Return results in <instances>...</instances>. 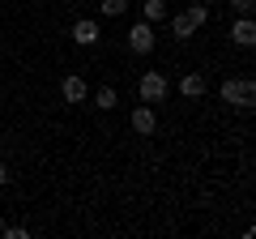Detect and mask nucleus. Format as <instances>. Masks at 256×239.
Segmentation results:
<instances>
[{"label": "nucleus", "mask_w": 256, "mask_h": 239, "mask_svg": "<svg viewBox=\"0 0 256 239\" xmlns=\"http://www.w3.org/2000/svg\"><path fill=\"white\" fill-rule=\"evenodd\" d=\"M141 13H146V22H162V18H166V4H162V0H146Z\"/></svg>", "instance_id": "nucleus-11"}, {"label": "nucleus", "mask_w": 256, "mask_h": 239, "mask_svg": "<svg viewBox=\"0 0 256 239\" xmlns=\"http://www.w3.org/2000/svg\"><path fill=\"white\" fill-rule=\"evenodd\" d=\"M154 128H158V116H154L150 107H137V111H132V132H141V137H150Z\"/></svg>", "instance_id": "nucleus-8"}, {"label": "nucleus", "mask_w": 256, "mask_h": 239, "mask_svg": "<svg viewBox=\"0 0 256 239\" xmlns=\"http://www.w3.org/2000/svg\"><path fill=\"white\" fill-rule=\"evenodd\" d=\"M205 22H210V9H205V4H188L184 13H175V18H171V30H175V38H192Z\"/></svg>", "instance_id": "nucleus-1"}, {"label": "nucleus", "mask_w": 256, "mask_h": 239, "mask_svg": "<svg viewBox=\"0 0 256 239\" xmlns=\"http://www.w3.org/2000/svg\"><path fill=\"white\" fill-rule=\"evenodd\" d=\"M0 235H9V239H26L30 230H26V226H9V230H0Z\"/></svg>", "instance_id": "nucleus-13"}, {"label": "nucleus", "mask_w": 256, "mask_h": 239, "mask_svg": "<svg viewBox=\"0 0 256 239\" xmlns=\"http://www.w3.org/2000/svg\"><path fill=\"white\" fill-rule=\"evenodd\" d=\"M116 102H120V94H116V86H102V90L94 94V107H98V111H111V107H116Z\"/></svg>", "instance_id": "nucleus-10"}, {"label": "nucleus", "mask_w": 256, "mask_h": 239, "mask_svg": "<svg viewBox=\"0 0 256 239\" xmlns=\"http://www.w3.org/2000/svg\"><path fill=\"white\" fill-rule=\"evenodd\" d=\"M0 230H4V226H0Z\"/></svg>", "instance_id": "nucleus-16"}, {"label": "nucleus", "mask_w": 256, "mask_h": 239, "mask_svg": "<svg viewBox=\"0 0 256 239\" xmlns=\"http://www.w3.org/2000/svg\"><path fill=\"white\" fill-rule=\"evenodd\" d=\"M180 90H184V98H201V94H205V77L201 73H184Z\"/></svg>", "instance_id": "nucleus-9"}, {"label": "nucleus", "mask_w": 256, "mask_h": 239, "mask_svg": "<svg viewBox=\"0 0 256 239\" xmlns=\"http://www.w3.org/2000/svg\"><path fill=\"white\" fill-rule=\"evenodd\" d=\"M137 90H141V98H146V102H162L171 86H166V77H162V73H146Z\"/></svg>", "instance_id": "nucleus-3"}, {"label": "nucleus", "mask_w": 256, "mask_h": 239, "mask_svg": "<svg viewBox=\"0 0 256 239\" xmlns=\"http://www.w3.org/2000/svg\"><path fill=\"white\" fill-rule=\"evenodd\" d=\"M128 47H132L137 56L154 52V30H150V22H137V26L128 30Z\"/></svg>", "instance_id": "nucleus-4"}, {"label": "nucleus", "mask_w": 256, "mask_h": 239, "mask_svg": "<svg viewBox=\"0 0 256 239\" xmlns=\"http://www.w3.org/2000/svg\"><path fill=\"white\" fill-rule=\"evenodd\" d=\"M60 94H64V102H86V98H90V86H86V77L68 73L60 82Z\"/></svg>", "instance_id": "nucleus-5"}, {"label": "nucleus", "mask_w": 256, "mask_h": 239, "mask_svg": "<svg viewBox=\"0 0 256 239\" xmlns=\"http://www.w3.org/2000/svg\"><path fill=\"white\" fill-rule=\"evenodd\" d=\"M230 9L235 13H252V0H230Z\"/></svg>", "instance_id": "nucleus-14"}, {"label": "nucleus", "mask_w": 256, "mask_h": 239, "mask_svg": "<svg viewBox=\"0 0 256 239\" xmlns=\"http://www.w3.org/2000/svg\"><path fill=\"white\" fill-rule=\"evenodd\" d=\"M124 9H128V0H102V13H107V18H120Z\"/></svg>", "instance_id": "nucleus-12"}, {"label": "nucleus", "mask_w": 256, "mask_h": 239, "mask_svg": "<svg viewBox=\"0 0 256 239\" xmlns=\"http://www.w3.org/2000/svg\"><path fill=\"white\" fill-rule=\"evenodd\" d=\"M102 38V30H98V22H90V18H82L73 26V43H82V47H94Z\"/></svg>", "instance_id": "nucleus-6"}, {"label": "nucleus", "mask_w": 256, "mask_h": 239, "mask_svg": "<svg viewBox=\"0 0 256 239\" xmlns=\"http://www.w3.org/2000/svg\"><path fill=\"white\" fill-rule=\"evenodd\" d=\"M230 38H235L239 47H252V43H256V26H252V18H248V13L230 26Z\"/></svg>", "instance_id": "nucleus-7"}, {"label": "nucleus", "mask_w": 256, "mask_h": 239, "mask_svg": "<svg viewBox=\"0 0 256 239\" xmlns=\"http://www.w3.org/2000/svg\"><path fill=\"white\" fill-rule=\"evenodd\" d=\"M4 184H9V166L0 162V188H4Z\"/></svg>", "instance_id": "nucleus-15"}, {"label": "nucleus", "mask_w": 256, "mask_h": 239, "mask_svg": "<svg viewBox=\"0 0 256 239\" xmlns=\"http://www.w3.org/2000/svg\"><path fill=\"white\" fill-rule=\"evenodd\" d=\"M222 98H226L230 107H252L256 102V86L248 82V77H239V82L226 77V82H222Z\"/></svg>", "instance_id": "nucleus-2"}]
</instances>
